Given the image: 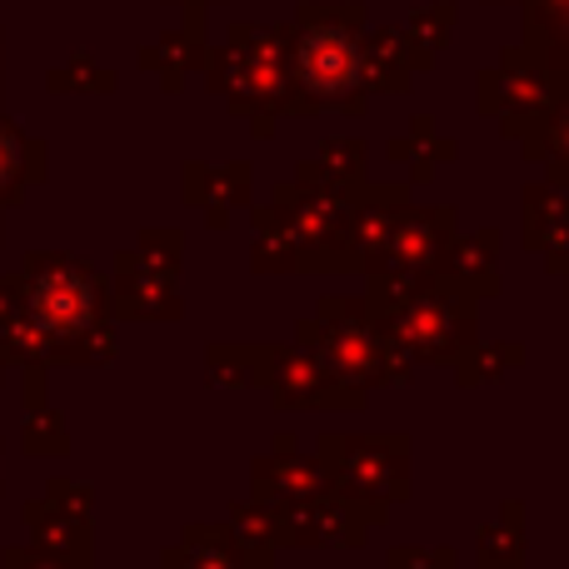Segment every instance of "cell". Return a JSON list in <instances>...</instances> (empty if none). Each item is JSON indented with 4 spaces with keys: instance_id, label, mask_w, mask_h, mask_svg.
<instances>
[]
</instances>
